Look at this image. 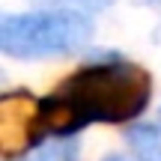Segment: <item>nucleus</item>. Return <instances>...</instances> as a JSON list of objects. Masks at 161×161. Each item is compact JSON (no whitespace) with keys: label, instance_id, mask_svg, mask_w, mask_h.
I'll list each match as a JSON object with an SVG mask.
<instances>
[{"label":"nucleus","instance_id":"obj_5","mask_svg":"<svg viewBox=\"0 0 161 161\" xmlns=\"http://www.w3.org/2000/svg\"><path fill=\"white\" fill-rule=\"evenodd\" d=\"M84 6H90V9H102V6H108L110 0H80Z\"/></svg>","mask_w":161,"mask_h":161},{"label":"nucleus","instance_id":"obj_4","mask_svg":"<svg viewBox=\"0 0 161 161\" xmlns=\"http://www.w3.org/2000/svg\"><path fill=\"white\" fill-rule=\"evenodd\" d=\"M125 140L137 161H161V128L158 125H131Z\"/></svg>","mask_w":161,"mask_h":161},{"label":"nucleus","instance_id":"obj_2","mask_svg":"<svg viewBox=\"0 0 161 161\" xmlns=\"http://www.w3.org/2000/svg\"><path fill=\"white\" fill-rule=\"evenodd\" d=\"M92 36V21L84 12H21L3 15L0 51L15 60H39L78 51Z\"/></svg>","mask_w":161,"mask_h":161},{"label":"nucleus","instance_id":"obj_3","mask_svg":"<svg viewBox=\"0 0 161 161\" xmlns=\"http://www.w3.org/2000/svg\"><path fill=\"white\" fill-rule=\"evenodd\" d=\"M36 110L39 98L30 92H3L0 98V152L6 161H15L27 149L39 146L36 140Z\"/></svg>","mask_w":161,"mask_h":161},{"label":"nucleus","instance_id":"obj_1","mask_svg":"<svg viewBox=\"0 0 161 161\" xmlns=\"http://www.w3.org/2000/svg\"><path fill=\"white\" fill-rule=\"evenodd\" d=\"M152 98V78L128 60L90 63L60 84L48 98H39L36 140L72 137L92 122H131Z\"/></svg>","mask_w":161,"mask_h":161},{"label":"nucleus","instance_id":"obj_6","mask_svg":"<svg viewBox=\"0 0 161 161\" xmlns=\"http://www.w3.org/2000/svg\"><path fill=\"white\" fill-rule=\"evenodd\" d=\"M104 161H128V158H122V155H108Z\"/></svg>","mask_w":161,"mask_h":161},{"label":"nucleus","instance_id":"obj_7","mask_svg":"<svg viewBox=\"0 0 161 161\" xmlns=\"http://www.w3.org/2000/svg\"><path fill=\"white\" fill-rule=\"evenodd\" d=\"M30 161H33V158H30Z\"/></svg>","mask_w":161,"mask_h":161}]
</instances>
